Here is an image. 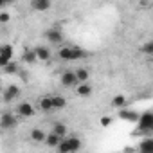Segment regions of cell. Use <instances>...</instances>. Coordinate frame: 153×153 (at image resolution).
I'll use <instances>...</instances> for the list:
<instances>
[{
  "instance_id": "cell-1",
  "label": "cell",
  "mask_w": 153,
  "mask_h": 153,
  "mask_svg": "<svg viewBox=\"0 0 153 153\" xmlns=\"http://www.w3.org/2000/svg\"><path fill=\"white\" fill-rule=\"evenodd\" d=\"M58 54L63 61H76V59H83L87 56V52L79 47H61Z\"/></svg>"
},
{
  "instance_id": "cell-2",
  "label": "cell",
  "mask_w": 153,
  "mask_h": 153,
  "mask_svg": "<svg viewBox=\"0 0 153 153\" xmlns=\"http://www.w3.org/2000/svg\"><path fill=\"white\" fill-rule=\"evenodd\" d=\"M58 149L59 153H76L81 149V140L78 137H65L58 144Z\"/></svg>"
},
{
  "instance_id": "cell-3",
  "label": "cell",
  "mask_w": 153,
  "mask_h": 153,
  "mask_svg": "<svg viewBox=\"0 0 153 153\" xmlns=\"http://www.w3.org/2000/svg\"><path fill=\"white\" fill-rule=\"evenodd\" d=\"M16 123H18L16 115H13L9 112H6V114L0 115V128H2V130H13L16 126Z\"/></svg>"
},
{
  "instance_id": "cell-4",
  "label": "cell",
  "mask_w": 153,
  "mask_h": 153,
  "mask_svg": "<svg viewBox=\"0 0 153 153\" xmlns=\"http://www.w3.org/2000/svg\"><path fill=\"white\" fill-rule=\"evenodd\" d=\"M139 126H140V130H144V131H149L151 128H153V115H151V112H146V114H142V115H139Z\"/></svg>"
},
{
  "instance_id": "cell-5",
  "label": "cell",
  "mask_w": 153,
  "mask_h": 153,
  "mask_svg": "<svg viewBox=\"0 0 153 153\" xmlns=\"http://www.w3.org/2000/svg\"><path fill=\"white\" fill-rule=\"evenodd\" d=\"M45 38H47L52 45H59V43L63 42V33H61L59 29H49V31L45 33Z\"/></svg>"
},
{
  "instance_id": "cell-6",
  "label": "cell",
  "mask_w": 153,
  "mask_h": 153,
  "mask_svg": "<svg viewBox=\"0 0 153 153\" xmlns=\"http://www.w3.org/2000/svg\"><path fill=\"white\" fill-rule=\"evenodd\" d=\"M18 96H20V88H18L16 85H9V87L4 90V94H2V99H4L6 103H9V101L16 99Z\"/></svg>"
},
{
  "instance_id": "cell-7",
  "label": "cell",
  "mask_w": 153,
  "mask_h": 153,
  "mask_svg": "<svg viewBox=\"0 0 153 153\" xmlns=\"http://www.w3.org/2000/svg\"><path fill=\"white\" fill-rule=\"evenodd\" d=\"M16 114H18L20 117H33V115H34V108H33V105H31V103L24 101V103H20V105H18Z\"/></svg>"
},
{
  "instance_id": "cell-8",
  "label": "cell",
  "mask_w": 153,
  "mask_h": 153,
  "mask_svg": "<svg viewBox=\"0 0 153 153\" xmlns=\"http://www.w3.org/2000/svg\"><path fill=\"white\" fill-rule=\"evenodd\" d=\"M61 85L63 87H76L78 81H76V76H74V70H67L61 74Z\"/></svg>"
},
{
  "instance_id": "cell-9",
  "label": "cell",
  "mask_w": 153,
  "mask_h": 153,
  "mask_svg": "<svg viewBox=\"0 0 153 153\" xmlns=\"http://www.w3.org/2000/svg\"><path fill=\"white\" fill-rule=\"evenodd\" d=\"M31 7H33L34 11H47V9L52 7V4H51V0H33V2H31Z\"/></svg>"
},
{
  "instance_id": "cell-10",
  "label": "cell",
  "mask_w": 153,
  "mask_h": 153,
  "mask_svg": "<svg viewBox=\"0 0 153 153\" xmlns=\"http://www.w3.org/2000/svg\"><path fill=\"white\" fill-rule=\"evenodd\" d=\"M51 105H52V110H61L67 106V99L63 96H51Z\"/></svg>"
},
{
  "instance_id": "cell-11",
  "label": "cell",
  "mask_w": 153,
  "mask_h": 153,
  "mask_svg": "<svg viewBox=\"0 0 153 153\" xmlns=\"http://www.w3.org/2000/svg\"><path fill=\"white\" fill-rule=\"evenodd\" d=\"M74 76H76V81L79 83H88V70L87 68H78V70H74Z\"/></svg>"
},
{
  "instance_id": "cell-12",
  "label": "cell",
  "mask_w": 153,
  "mask_h": 153,
  "mask_svg": "<svg viewBox=\"0 0 153 153\" xmlns=\"http://www.w3.org/2000/svg\"><path fill=\"white\" fill-rule=\"evenodd\" d=\"M52 133L58 135L59 139H65V137H67V124H63V123H54V124H52Z\"/></svg>"
},
{
  "instance_id": "cell-13",
  "label": "cell",
  "mask_w": 153,
  "mask_h": 153,
  "mask_svg": "<svg viewBox=\"0 0 153 153\" xmlns=\"http://www.w3.org/2000/svg\"><path fill=\"white\" fill-rule=\"evenodd\" d=\"M34 54H36V59H40V61H47L51 58V51L47 47H36Z\"/></svg>"
},
{
  "instance_id": "cell-14",
  "label": "cell",
  "mask_w": 153,
  "mask_h": 153,
  "mask_svg": "<svg viewBox=\"0 0 153 153\" xmlns=\"http://www.w3.org/2000/svg\"><path fill=\"white\" fill-rule=\"evenodd\" d=\"M76 94L81 96V97H87V96L92 94V87L88 83H79L78 87H76Z\"/></svg>"
},
{
  "instance_id": "cell-15",
  "label": "cell",
  "mask_w": 153,
  "mask_h": 153,
  "mask_svg": "<svg viewBox=\"0 0 153 153\" xmlns=\"http://www.w3.org/2000/svg\"><path fill=\"white\" fill-rule=\"evenodd\" d=\"M45 131L43 130H40V128H33L31 130V140L33 142H43L45 140Z\"/></svg>"
},
{
  "instance_id": "cell-16",
  "label": "cell",
  "mask_w": 153,
  "mask_h": 153,
  "mask_svg": "<svg viewBox=\"0 0 153 153\" xmlns=\"http://www.w3.org/2000/svg\"><path fill=\"white\" fill-rule=\"evenodd\" d=\"M43 142H45V144H47L49 148H58V144L61 142V139H59L58 135H54V133L51 131V133H47V135H45V140H43Z\"/></svg>"
},
{
  "instance_id": "cell-17",
  "label": "cell",
  "mask_w": 153,
  "mask_h": 153,
  "mask_svg": "<svg viewBox=\"0 0 153 153\" xmlns=\"http://www.w3.org/2000/svg\"><path fill=\"white\" fill-rule=\"evenodd\" d=\"M119 117L121 119H126V121H131V123H137L139 121V114H135V112H131V110H121V114H119Z\"/></svg>"
},
{
  "instance_id": "cell-18",
  "label": "cell",
  "mask_w": 153,
  "mask_h": 153,
  "mask_svg": "<svg viewBox=\"0 0 153 153\" xmlns=\"http://www.w3.org/2000/svg\"><path fill=\"white\" fill-rule=\"evenodd\" d=\"M140 153H153V139H144L139 144Z\"/></svg>"
},
{
  "instance_id": "cell-19",
  "label": "cell",
  "mask_w": 153,
  "mask_h": 153,
  "mask_svg": "<svg viewBox=\"0 0 153 153\" xmlns=\"http://www.w3.org/2000/svg\"><path fill=\"white\" fill-rule=\"evenodd\" d=\"M112 106H115V108H124L126 106V97L123 96V94H119V96H115L114 99H112Z\"/></svg>"
},
{
  "instance_id": "cell-20",
  "label": "cell",
  "mask_w": 153,
  "mask_h": 153,
  "mask_svg": "<svg viewBox=\"0 0 153 153\" xmlns=\"http://www.w3.org/2000/svg\"><path fill=\"white\" fill-rule=\"evenodd\" d=\"M13 47L9 45V43H6V45H2L0 47V56H4V58H7V59H11L13 58Z\"/></svg>"
},
{
  "instance_id": "cell-21",
  "label": "cell",
  "mask_w": 153,
  "mask_h": 153,
  "mask_svg": "<svg viewBox=\"0 0 153 153\" xmlns=\"http://www.w3.org/2000/svg\"><path fill=\"white\" fill-rule=\"evenodd\" d=\"M22 58H24V61H25V63H36V61H38V59H36L34 51H25V52L22 54Z\"/></svg>"
},
{
  "instance_id": "cell-22",
  "label": "cell",
  "mask_w": 153,
  "mask_h": 153,
  "mask_svg": "<svg viewBox=\"0 0 153 153\" xmlns=\"http://www.w3.org/2000/svg\"><path fill=\"white\" fill-rule=\"evenodd\" d=\"M40 108L43 112H52V105H51V97H42L40 99Z\"/></svg>"
},
{
  "instance_id": "cell-23",
  "label": "cell",
  "mask_w": 153,
  "mask_h": 153,
  "mask_svg": "<svg viewBox=\"0 0 153 153\" xmlns=\"http://www.w3.org/2000/svg\"><path fill=\"white\" fill-rule=\"evenodd\" d=\"M4 72H6V74H16V72H18V65H16L15 61H9V63L4 67Z\"/></svg>"
},
{
  "instance_id": "cell-24",
  "label": "cell",
  "mask_w": 153,
  "mask_h": 153,
  "mask_svg": "<svg viewBox=\"0 0 153 153\" xmlns=\"http://www.w3.org/2000/svg\"><path fill=\"white\" fill-rule=\"evenodd\" d=\"M11 22V15L7 11H0V24H9Z\"/></svg>"
},
{
  "instance_id": "cell-25",
  "label": "cell",
  "mask_w": 153,
  "mask_h": 153,
  "mask_svg": "<svg viewBox=\"0 0 153 153\" xmlns=\"http://www.w3.org/2000/svg\"><path fill=\"white\" fill-rule=\"evenodd\" d=\"M142 51H144L146 54H153V42H146V43L142 45Z\"/></svg>"
},
{
  "instance_id": "cell-26",
  "label": "cell",
  "mask_w": 153,
  "mask_h": 153,
  "mask_svg": "<svg viewBox=\"0 0 153 153\" xmlns=\"http://www.w3.org/2000/svg\"><path fill=\"white\" fill-rule=\"evenodd\" d=\"M110 124H112V117H110V115H103V117H101V126L106 128V126H110Z\"/></svg>"
},
{
  "instance_id": "cell-27",
  "label": "cell",
  "mask_w": 153,
  "mask_h": 153,
  "mask_svg": "<svg viewBox=\"0 0 153 153\" xmlns=\"http://www.w3.org/2000/svg\"><path fill=\"white\" fill-rule=\"evenodd\" d=\"M9 61H13V59H7V58H4V56H0V68H4Z\"/></svg>"
},
{
  "instance_id": "cell-28",
  "label": "cell",
  "mask_w": 153,
  "mask_h": 153,
  "mask_svg": "<svg viewBox=\"0 0 153 153\" xmlns=\"http://www.w3.org/2000/svg\"><path fill=\"white\" fill-rule=\"evenodd\" d=\"M6 6V2H0V7H4Z\"/></svg>"
}]
</instances>
